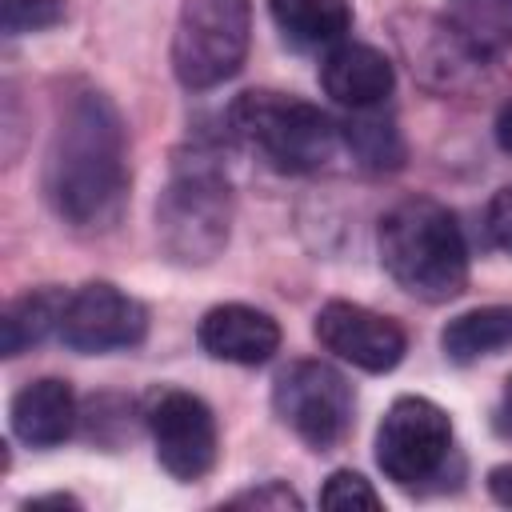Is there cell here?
Instances as JSON below:
<instances>
[{
  "label": "cell",
  "instance_id": "19",
  "mask_svg": "<svg viewBox=\"0 0 512 512\" xmlns=\"http://www.w3.org/2000/svg\"><path fill=\"white\" fill-rule=\"evenodd\" d=\"M64 20V0H0V24L8 36L44 32Z\"/></svg>",
  "mask_w": 512,
  "mask_h": 512
},
{
  "label": "cell",
  "instance_id": "23",
  "mask_svg": "<svg viewBox=\"0 0 512 512\" xmlns=\"http://www.w3.org/2000/svg\"><path fill=\"white\" fill-rule=\"evenodd\" d=\"M488 492L496 504H508L512 508V464H496L488 472Z\"/></svg>",
  "mask_w": 512,
  "mask_h": 512
},
{
  "label": "cell",
  "instance_id": "16",
  "mask_svg": "<svg viewBox=\"0 0 512 512\" xmlns=\"http://www.w3.org/2000/svg\"><path fill=\"white\" fill-rule=\"evenodd\" d=\"M440 348L452 364H472L500 348H512V304H484L452 316L440 332Z\"/></svg>",
  "mask_w": 512,
  "mask_h": 512
},
{
  "label": "cell",
  "instance_id": "21",
  "mask_svg": "<svg viewBox=\"0 0 512 512\" xmlns=\"http://www.w3.org/2000/svg\"><path fill=\"white\" fill-rule=\"evenodd\" d=\"M232 508H276V512H296V508H304V500L284 484V480H268V484H260V488H248V492H236L232 500H228Z\"/></svg>",
  "mask_w": 512,
  "mask_h": 512
},
{
  "label": "cell",
  "instance_id": "25",
  "mask_svg": "<svg viewBox=\"0 0 512 512\" xmlns=\"http://www.w3.org/2000/svg\"><path fill=\"white\" fill-rule=\"evenodd\" d=\"M32 504H60V508H80V500L76 496H68V492H52V496H36V500H28V508Z\"/></svg>",
  "mask_w": 512,
  "mask_h": 512
},
{
  "label": "cell",
  "instance_id": "12",
  "mask_svg": "<svg viewBox=\"0 0 512 512\" xmlns=\"http://www.w3.org/2000/svg\"><path fill=\"white\" fill-rule=\"evenodd\" d=\"M320 84L336 104H344L352 112L380 108L396 88V68L380 48L340 40V44H332V52L320 64Z\"/></svg>",
  "mask_w": 512,
  "mask_h": 512
},
{
  "label": "cell",
  "instance_id": "7",
  "mask_svg": "<svg viewBox=\"0 0 512 512\" xmlns=\"http://www.w3.org/2000/svg\"><path fill=\"white\" fill-rule=\"evenodd\" d=\"M448 452H452V420L436 400L428 396L392 400V408L376 428V464L392 484L416 488L440 476Z\"/></svg>",
  "mask_w": 512,
  "mask_h": 512
},
{
  "label": "cell",
  "instance_id": "11",
  "mask_svg": "<svg viewBox=\"0 0 512 512\" xmlns=\"http://www.w3.org/2000/svg\"><path fill=\"white\" fill-rule=\"evenodd\" d=\"M196 340L212 360L252 368L272 360V352L280 348V324L252 304H216L200 316Z\"/></svg>",
  "mask_w": 512,
  "mask_h": 512
},
{
  "label": "cell",
  "instance_id": "17",
  "mask_svg": "<svg viewBox=\"0 0 512 512\" xmlns=\"http://www.w3.org/2000/svg\"><path fill=\"white\" fill-rule=\"evenodd\" d=\"M68 308V292L64 288H32L24 296H16L4 316H0V352L4 356H20L24 348L48 340L52 332H60Z\"/></svg>",
  "mask_w": 512,
  "mask_h": 512
},
{
  "label": "cell",
  "instance_id": "18",
  "mask_svg": "<svg viewBox=\"0 0 512 512\" xmlns=\"http://www.w3.org/2000/svg\"><path fill=\"white\" fill-rule=\"evenodd\" d=\"M340 140L364 172H396L404 164V140L392 116L380 108H360L340 124Z\"/></svg>",
  "mask_w": 512,
  "mask_h": 512
},
{
  "label": "cell",
  "instance_id": "14",
  "mask_svg": "<svg viewBox=\"0 0 512 512\" xmlns=\"http://www.w3.org/2000/svg\"><path fill=\"white\" fill-rule=\"evenodd\" d=\"M444 24L456 48L480 64L512 48V0H448Z\"/></svg>",
  "mask_w": 512,
  "mask_h": 512
},
{
  "label": "cell",
  "instance_id": "1",
  "mask_svg": "<svg viewBox=\"0 0 512 512\" xmlns=\"http://www.w3.org/2000/svg\"><path fill=\"white\" fill-rule=\"evenodd\" d=\"M44 196L76 232L112 228L120 220L128 200V132L104 92L84 88L60 108L44 156Z\"/></svg>",
  "mask_w": 512,
  "mask_h": 512
},
{
  "label": "cell",
  "instance_id": "8",
  "mask_svg": "<svg viewBox=\"0 0 512 512\" xmlns=\"http://www.w3.org/2000/svg\"><path fill=\"white\" fill-rule=\"evenodd\" d=\"M144 424L156 444V460L176 480H200L220 456V432L212 408L184 388H156L144 404Z\"/></svg>",
  "mask_w": 512,
  "mask_h": 512
},
{
  "label": "cell",
  "instance_id": "22",
  "mask_svg": "<svg viewBox=\"0 0 512 512\" xmlns=\"http://www.w3.org/2000/svg\"><path fill=\"white\" fill-rule=\"evenodd\" d=\"M488 236L500 252L512 256V184L488 200Z\"/></svg>",
  "mask_w": 512,
  "mask_h": 512
},
{
  "label": "cell",
  "instance_id": "26",
  "mask_svg": "<svg viewBox=\"0 0 512 512\" xmlns=\"http://www.w3.org/2000/svg\"><path fill=\"white\" fill-rule=\"evenodd\" d=\"M504 416L512 420V376L504 380Z\"/></svg>",
  "mask_w": 512,
  "mask_h": 512
},
{
  "label": "cell",
  "instance_id": "3",
  "mask_svg": "<svg viewBox=\"0 0 512 512\" xmlns=\"http://www.w3.org/2000/svg\"><path fill=\"white\" fill-rule=\"evenodd\" d=\"M232 232V184L220 160L192 144L172 156L168 184L156 200V240L172 264H212Z\"/></svg>",
  "mask_w": 512,
  "mask_h": 512
},
{
  "label": "cell",
  "instance_id": "9",
  "mask_svg": "<svg viewBox=\"0 0 512 512\" xmlns=\"http://www.w3.org/2000/svg\"><path fill=\"white\" fill-rule=\"evenodd\" d=\"M148 336V308L120 292L108 280H88L68 296L64 320H60V340L72 352L100 356L116 348H136Z\"/></svg>",
  "mask_w": 512,
  "mask_h": 512
},
{
  "label": "cell",
  "instance_id": "24",
  "mask_svg": "<svg viewBox=\"0 0 512 512\" xmlns=\"http://www.w3.org/2000/svg\"><path fill=\"white\" fill-rule=\"evenodd\" d=\"M492 132H496V144H500V152H508L512 156V100L496 112V124H492Z\"/></svg>",
  "mask_w": 512,
  "mask_h": 512
},
{
  "label": "cell",
  "instance_id": "15",
  "mask_svg": "<svg viewBox=\"0 0 512 512\" xmlns=\"http://www.w3.org/2000/svg\"><path fill=\"white\" fill-rule=\"evenodd\" d=\"M268 12L292 48H332L352 28L348 0H268Z\"/></svg>",
  "mask_w": 512,
  "mask_h": 512
},
{
  "label": "cell",
  "instance_id": "13",
  "mask_svg": "<svg viewBox=\"0 0 512 512\" xmlns=\"http://www.w3.org/2000/svg\"><path fill=\"white\" fill-rule=\"evenodd\" d=\"M76 392L68 380L60 376H40L32 384H24L16 396H12V408H8V424H12V436L28 448H52V444H64L76 428Z\"/></svg>",
  "mask_w": 512,
  "mask_h": 512
},
{
  "label": "cell",
  "instance_id": "2",
  "mask_svg": "<svg viewBox=\"0 0 512 512\" xmlns=\"http://www.w3.org/2000/svg\"><path fill=\"white\" fill-rule=\"evenodd\" d=\"M376 248L384 272L416 300L444 304L468 284V244L456 216L428 196H408L380 216Z\"/></svg>",
  "mask_w": 512,
  "mask_h": 512
},
{
  "label": "cell",
  "instance_id": "5",
  "mask_svg": "<svg viewBox=\"0 0 512 512\" xmlns=\"http://www.w3.org/2000/svg\"><path fill=\"white\" fill-rule=\"evenodd\" d=\"M248 40V0H184L172 32V72L188 92H208L244 68Z\"/></svg>",
  "mask_w": 512,
  "mask_h": 512
},
{
  "label": "cell",
  "instance_id": "10",
  "mask_svg": "<svg viewBox=\"0 0 512 512\" xmlns=\"http://www.w3.org/2000/svg\"><path fill=\"white\" fill-rule=\"evenodd\" d=\"M312 332L332 356L360 372H392L408 352V336L392 316L352 300H328L316 312Z\"/></svg>",
  "mask_w": 512,
  "mask_h": 512
},
{
  "label": "cell",
  "instance_id": "6",
  "mask_svg": "<svg viewBox=\"0 0 512 512\" xmlns=\"http://www.w3.org/2000/svg\"><path fill=\"white\" fill-rule=\"evenodd\" d=\"M276 416L316 452L336 448L352 428V384L324 360H292L272 384Z\"/></svg>",
  "mask_w": 512,
  "mask_h": 512
},
{
  "label": "cell",
  "instance_id": "4",
  "mask_svg": "<svg viewBox=\"0 0 512 512\" xmlns=\"http://www.w3.org/2000/svg\"><path fill=\"white\" fill-rule=\"evenodd\" d=\"M232 132L276 172H320L340 148V124L300 96H284L272 88L240 92L228 108Z\"/></svg>",
  "mask_w": 512,
  "mask_h": 512
},
{
  "label": "cell",
  "instance_id": "20",
  "mask_svg": "<svg viewBox=\"0 0 512 512\" xmlns=\"http://www.w3.org/2000/svg\"><path fill=\"white\" fill-rule=\"evenodd\" d=\"M320 504H324V508H384L380 492H376L360 472H352V468H340V472H332V476L324 480Z\"/></svg>",
  "mask_w": 512,
  "mask_h": 512
}]
</instances>
